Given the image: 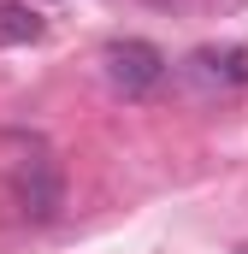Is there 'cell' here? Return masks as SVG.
Listing matches in <instances>:
<instances>
[{"mask_svg": "<svg viewBox=\"0 0 248 254\" xmlns=\"http://www.w3.org/2000/svg\"><path fill=\"white\" fill-rule=\"evenodd\" d=\"M189 77L201 89H243L248 83V54L243 48H201V54H189Z\"/></svg>", "mask_w": 248, "mask_h": 254, "instance_id": "3", "label": "cell"}, {"mask_svg": "<svg viewBox=\"0 0 248 254\" xmlns=\"http://www.w3.org/2000/svg\"><path fill=\"white\" fill-rule=\"evenodd\" d=\"M101 65H107V83H113L119 95H130V101L148 95V89H160V77H166V54H160L154 42H136V36H130V42H113Z\"/></svg>", "mask_w": 248, "mask_h": 254, "instance_id": "1", "label": "cell"}, {"mask_svg": "<svg viewBox=\"0 0 248 254\" xmlns=\"http://www.w3.org/2000/svg\"><path fill=\"white\" fill-rule=\"evenodd\" d=\"M24 42H42V18L24 0H0V48H24Z\"/></svg>", "mask_w": 248, "mask_h": 254, "instance_id": "4", "label": "cell"}, {"mask_svg": "<svg viewBox=\"0 0 248 254\" xmlns=\"http://www.w3.org/2000/svg\"><path fill=\"white\" fill-rule=\"evenodd\" d=\"M12 195H18V213H24V219L48 225V219H60V207H65V172L48 160V154H36V160L18 166Z\"/></svg>", "mask_w": 248, "mask_h": 254, "instance_id": "2", "label": "cell"}]
</instances>
